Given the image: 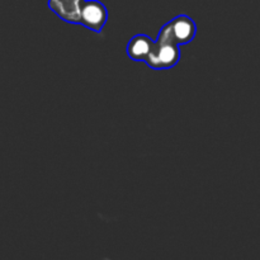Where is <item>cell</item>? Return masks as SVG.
Here are the masks:
<instances>
[{"label": "cell", "instance_id": "cell-2", "mask_svg": "<svg viewBox=\"0 0 260 260\" xmlns=\"http://www.w3.org/2000/svg\"><path fill=\"white\" fill-rule=\"evenodd\" d=\"M180 48L179 45L168 41L157 40L152 46L144 62L154 70H168L179 62Z\"/></svg>", "mask_w": 260, "mask_h": 260}, {"label": "cell", "instance_id": "cell-3", "mask_svg": "<svg viewBox=\"0 0 260 260\" xmlns=\"http://www.w3.org/2000/svg\"><path fill=\"white\" fill-rule=\"evenodd\" d=\"M107 20H108V12L103 3L98 0L84 2L83 8H81V25L96 33H101Z\"/></svg>", "mask_w": 260, "mask_h": 260}, {"label": "cell", "instance_id": "cell-5", "mask_svg": "<svg viewBox=\"0 0 260 260\" xmlns=\"http://www.w3.org/2000/svg\"><path fill=\"white\" fill-rule=\"evenodd\" d=\"M155 41H152L149 36L136 35L127 43V55L131 60L145 61Z\"/></svg>", "mask_w": 260, "mask_h": 260}, {"label": "cell", "instance_id": "cell-1", "mask_svg": "<svg viewBox=\"0 0 260 260\" xmlns=\"http://www.w3.org/2000/svg\"><path fill=\"white\" fill-rule=\"evenodd\" d=\"M197 35V24L188 15L180 14L168 22L160 29L157 40L168 41L177 45H187L192 42Z\"/></svg>", "mask_w": 260, "mask_h": 260}, {"label": "cell", "instance_id": "cell-4", "mask_svg": "<svg viewBox=\"0 0 260 260\" xmlns=\"http://www.w3.org/2000/svg\"><path fill=\"white\" fill-rule=\"evenodd\" d=\"M84 2L85 0H48V8L65 22L80 24Z\"/></svg>", "mask_w": 260, "mask_h": 260}]
</instances>
